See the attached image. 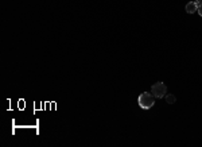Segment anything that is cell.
Returning <instances> with one entry per match:
<instances>
[{
    "label": "cell",
    "mask_w": 202,
    "mask_h": 147,
    "mask_svg": "<svg viewBox=\"0 0 202 147\" xmlns=\"http://www.w3.org/2000/svg\"><path fill=\"white\" fill-rule=\"evenodd\" d=\"M138 104L140 108L143 109H149L151 107L155 104V97H154L152 93H148V92H144L139 96L138 99Z\"/></svg>",
    "instance_id": "cell-1"
},
{
    "label": "cell",
    "mask_w": 202,
    "mask_h": 147,
    "mask_svg": "<svg viewBox=\"0 0 202 147\" xmlns=\"http://www.w3.org/2000/svg\"><path fill=\"white\" fill-rule=\"evenodd\" d=\"M166 92H167V86L163 83H156L151 86V93L154 94V97L162 99V97L166 96Z\"/></svg>",
    "instance_id": "cell-2"
},
{
    "label": "cell",
    "mask_w": 202,
    "mask_h": 147,
    "mask_svg": "<svg viewBox=\"0 0 202 147\" xmlns=\"http://www.w3.org/2000/svg\"><path fill=\"white\" fill-rule=\"evenodd\" d=\"M197 8H198V4H197L195 1H189V3L186 4V12H187V14H194V12H197Z\"/></svg>",
    "instance_id": "cell-3"
},
{
    "label": "cell",
    "mask_w": 202,
    "mask_h": 147,
    "mask_svg": "<svg viewBox=\"0 0 202 147\" xmlns=\"http://www.w3.org/2000/svg\"><path fill=\"white\" fill-rule=\"evenodd\" d=\"M164 99H166V101L168 104H174L176 101V99H175V96H174V94H167V96H164Z\"/></svg>",
    "instance_id": "cell-4"
},
{
    "label": "cell",
    "mask_w": 202,
    "mask_h": 147,
    "mask_svg": "<svg viewBox=\"0 0 202 147\" xmlns=\"http://www.w3.org/2000/svg\"><path fill=\"white\" fill-rule=\"evenodd\" d=\"M197 12H198V14L202 16V4H201V6H198V8H197Z\"/></svg>",
    "instance_id": "cell-5"
},
{
    "label": "cell",
    "mask_w": 202,
    "mask_h": 147,
    "mask_svg": "<svg viewBox=\"0 0 202 147\" xmlns=\"http://www.w3.org/2000/svg\"><path fill=\"white\" fill-rule=\"evenodd\" d=\"M194 1H195L198 6H201V4H202V0H194Z\"/></svg>",
    "instance_id": "cell-6"
}]
</instances>
